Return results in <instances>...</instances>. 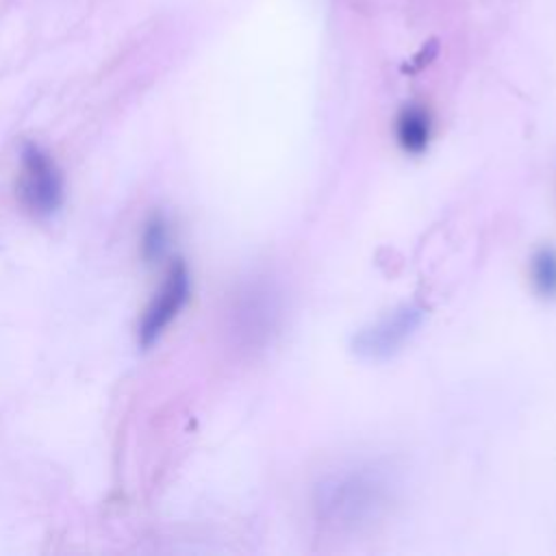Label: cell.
<instances>
[{
  "label": "cell",
  "instance_id": "obj_6",
  "mask_svg": "<svg viewBox=\"0 0 556 556\" xmlns=\"http://www.w3.org/2000/svg\"><path fill=\"white\" fill-rule=\"evenodd\" d=\"M528 276L534 293L543 300L556 298V248L541 245L532 252Z\"/></svg>",
  "mask_w": 556,
  "mask_h": 556
},
{
  "label": "cell",
  "instance_id": "obj_4",
  "mask_svg": "<svg viewBox=\"0 0 556 556\" xmlns=\"http://www.w3.org/2000/svg\"><path fill=\"white\" fill-rule=\"evenodd\" d=\"M189 295H191L189 269L182 261H176L169 267L159 293L154 295L152 304L148 306V311L139 324V343L143 348L152 345L163 334V330L185 308V304L189 302Z\"/></svg>",
  "mask_w": 556,
  "mask_h": 556
},
{
  "label": "cell",
  "instance_id": "obj_2",
  "mask_svg": "<svg viewBox=\"0 0 556 556\" xmlns=\"http://www.w3.org/2000/svg\"><path fill=\"white\" fill-rule=\"evenodd\" d=\"M426 321V308L419 302H404L361 326L350 341L352 352L363 361H389L400 354Z\"/></svg>",
  "mask_w": 556,
  "mask_h": 556
},
{
  "label": "cell",
  "instance_id": "obj_5",
  "mask_svg": "<svg viewBox=\"0 0 556 556\" xmlns=\"http://www.w3.org/2000/svg\"><path fill=\"white\" fill-rule=\"evenodd\" d=\"M395 139L406 154H421L432 139V117L419 104H406L395 117Z\"/></svg>",
  "mask_w": 556,
  "mask_h": 556
},
{
  "label": "cell",
  "instance_id": "obj_7",
  "mask_svg": "<svg viewBox=\"0 0 556 556\" xmlns=\"http://www.w3.org/2000/svg\"><path fill=\"white\" fill-rule=\"evenodd\" d=\"M169 248V224L163 215H152L143 228L141 237V252L146 261L161 258Z\"/></svg>",
  "mask_w": 556,
  "mask_h": 556
},
{
  "label": "cell",
  "instance_id": "obj_3",
  "mask_svg": "<svg viewBox=\"0 0 556 556\" xmlns=\"http://www.w3.org/2000/svg\"><path fill=\"white\" fill-rule=\"evenodd\" d=\"M20 159V193L24 204L41 217L56 213L63 204V176L54 159L37 143H24Z\"/></svg>",
  "mask_w": 556,
  "mask_h": 556
},
{
  "label": "cell",
  "instance_id": "obj_1",
  "mask_svg": "<svg viewBox=\"0 0 556 556\" xmlns=\"http://www.w3.org/2000/svg\"><path fill=\"white\" fill-rule=\"evenodd\" d=\"M395 495V480L376 463L354 465L324 476L313 491L319 523L334 530H361L380 519Z\"/></svg>",
  "mask_w": 556,
  "mask_h": 556
}]
</instances>
